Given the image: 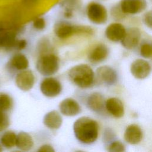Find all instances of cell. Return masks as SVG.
Returning <instances> with one entry per match:
<instances>
[{
  "label": "cell",
  "instance_id": "1",
  "mask_svg": "<svg viewBox=\"0 0 152 152\" xmlns=\"http://www.w3.org/2000/svg\"><path fill=\"white\" fill-rule=\"evenodd\" d=\"M99 129L97 122L88 116L79 118L73 125L75 137L80 142L86 144H91L96 141L99 135Z\"/></svg>",
  "mask_w": 152,
  "mask_h": 152
},
{
  "label": "cell",
  "instance_id": "2",
  "mask_svg": "<svg viewBox=\"0 0 152 152\" xmlns=\"http://www.w3.org/2000/svg\"><path fill=\"white\" fill-rule=\"evenodd\" d=\"M68 75L74 84L81 88L90 87L94 81L93 70L88 65L85 64H78L70 68Z\"/></svg>",
  "mask_w": 152,
  "mask_h": 152
},
{
  "label": "cell",
  "instance_id": "3",
  "mask_svg": "<svg viewBox=\"0 0 152 152\" xmlns=\"http://www.w3.org/2000/svg\"><path fill=\"white\" fill-rule=\"evenodd\" d=\"M54 33L58 38L65 39L76 34H91L93 30L89 26L73 25L67 21H60L55 24Z\"/></svg>",
  "mask_w": 152,
  "mask_h": 152
},
{
  "label": "cell",
  "instance_id": "4",
  "mask_svg": "<svg viewBox=\"0 0 152 152\" xmlns=\"http://www.w3.org/2000/svg\"><path fill=\"white\" fill-rule=\"evenodd\" d=\"M59 68V59L55 54L49 53L39 56L36 62L38 72L45 76H50L58 72Z\"/></svg>",
  "mask_w": 152,
  "mask_h": 152
},
{
  "label": "cell",
  "instance_id": "5",
  "mask_svg": "<svg viewBox=\"0 0 152 152\" xmlns=\"http://www.w3.org/2000/svg\"><path fill=\"white\" fill-rule=\"evenodd\" d=\"M86 15L90 22L97 25L106 23L108 18L106 8L103 4L96 1L90 2L87 4Z\"/></svg>",
  "mask_w": 152,
  "mask_h": 152
},
{
  "label": "cell",
  "instance_id": "6",
  "mask_svg": "<svg viewBox=\"0 0 152 152\" xmlns=\"http://www.w3.org/2000/svg\"><path fill=\"white\" fill-rule=\"evenodd\" d=\"M119 7L124 14L135 15L141 13L147 7V0H121Z\"/></svg>",
  "mask_w": 152,
  "mask_h": 152
},
{
  "label": "cell",
  "instance_id": "7",
  "mask_svg": "<svg viewBox=\"0 0 152 152\" xmlns=\"http://www.w3.org/2000/svg\"><path fill=\"white\" fill-rule=\"evenodd\" d=\"M42 93L48 97L58 96L62 91V85L59 81L53 77H46L42 80L40 85Z\"/></svg>",
  "mask_w": 152,
  "mask_h": 152
},
{
  "label": "cell",
  "instance_id": "8",
  "mask_svg": "<svg viewBox=\"0 0 152 152\" xmlns=\"http://www.w3.org/2000/svg\"><path fill=\"white\" fill-rule=\"evenodd\" d=\"M35 82L34 75L31 70L24 69L20 71L15 76V83L17 87L22 91L30 90Z\"/></svg>",
  "mask_w": 152,
  "mask_h": 152
},
{
  "label": "cell",
  "instance_id": "9",
  "mask_svg": "<svg viewBox=\"0 0 152 152\" xmlns=\"http://www.w3.org/2000/svg\"><path fill=\"white\" fill-rule=\"evenodd\" d=\"M131 74L137 79L146 78L151 72V65L148 62L142 59H137L133 61L130 66Z\"/></svg>",
  "mask_w": 152,
  "mask_h": 152
},
{
  "label": "cell",
  "instance_id": "10",
  "mask_svg": "<svg viewBox=\"0 0 152 152\" xmlns=\"http://www.w3.org/2000/svg\"><path fill=\"white\" fill-rule=\"evenodd\" d=\"M96 73L99 80L107 86L115 84L118 80V74L116 71L107 65L97 68Z\"/></svg>",
  "mask_w": 152,
  "mask_h": 152
},
{
  "label": "cell",
  "instance_id": "11",
  "mask_svg": "<svg viewBox=\"0 0 152 152\" xmlns=\"http://www.w3.org/2000/svg\"><path fill=\"white\" fill-rule=\"evenodd\" d=\"M141 37L140 30L137 27H131L126 30L125 35L121 40L122 45L126 49H132L138 44Z\"/></svg>",
  "mask_w": 152,
  "mask_h": 152
},
{
  "label": "cell",
  "instance_id": "12",
  "mask_svg": "<svg viewBox=\"0 0 152 152\" xmlns=\"http://www.w3.org/2000/svg\"><path fill=\"white\" fill-rule=\"evenodd\" d=\"M124 137L126 142L135 145L141 141L143 138V132L139 125L131 124L126 127L124 132Z\"/></svg>",
  "mask_w": 152,
  "mask_h": 152
},
{
  "label": "cell",
  "instance_id": "13",
  "mask_svg": "<svg viewBox=\"0 0 152 152\" xmlns=\"http://www.w3.org/2000/svg\"><path fill=\"white\" fill-rule=\"evenodd\" d=\"M61 113L66 116H74L81 112V107L79 103L72 98L64 99L59 105Z\"/></svg>",
  "mask_w": 152,
  "mask_h": 152
},
{
  "label": "cell",
  "instance_id": "14",
  "mask_svg": "<svg viewBox=\"0 0 152 152\" xmlns=\"http://www.w3.org/2000/svg\"><path fill=\"white\" fill-rule=\"evenodd\" d=\"M126 29L119 23H112L107 26L105 30V35L107 39L112 42L121 41L124 37Z\"/></svg>",
  "mask_w": 152,
  "mask_h": 152
},
{
  "label": "cell",
  "instance_id": "15",
  "mask_svg": "<svg viewBox=\"0 0 152 152\" xmlns=\"http://www.w3.org/2000/svg\"><path fill=\"white\" fill-rule=\"evenodd\" d=\"M105 107L113 117L122 118L125 113V108L122 102L117 97H110L105 102Z\"/></svg>",
  "mask_w": 152,
  "mask_h": 152
},
{
  "label": "cell",
  "instance_id": "16",
  "mask_svg": "<svg viewBox=\"0 0 152 152\" xmlns=\"http://www.w3.org/2000/svg\"><path fill=\"white\" fill-rule=\"evenodd\" d=\"M109 55L107 47L100 43L95 46L88 53V59L92 63H99L105 60Z\"/></svg>",
  "mask_w": 152,
  "mask_h": 152
},
{
  "label": "cell",
  "instance_id": "17",
  "mask_svg": "<svg viewBox=\"0 0 152 152\" xmlns=\"http://www.w3.org/2000/svg\"><path fill=\"white\" fill-rule=\"evenodd\" d=\"M44 125L50 129H59L62 124V118L57 110L48 112L43 117Z\"/></svg>",
  "mask_w": 152,
  "mask_h": 152
},
{
  "label": "cell",
  "instance_id": "18",
  "mask_svg": "<svg viewBox=\"0 0 152 152\" xmlns=\"http://www.w3.org/2000/svg\"><path fill=\"white\" fill-rule=\"evenodd\" d=\"M88 107L95 112H100L105 107V100L103 96L98 92L90 94L87 99Z\"/></svg>",
  "mask_w": 152,
  "mask_h": 152
},
{
  "label": "cell",
  "instance_id": "19",
  "mask_svg": "<svg viewBox=\"0 0 152 152\" xmlns=\"http://www.w3.org/2000/svg\"><path fill=\"white\" fill-rule=\"evenodd\" d=\"M34 145V141L31 136L27 132L22 131L17 135L15 146L22 151H28Z\"/></svg>",
  "mask_w": 152,
  "mask_h": 152
},
{
  "label": "cell",
  "instance_id": "20",
  "mask_svg": "<svg viewBox=\"0 0 152 152\" xmlns=\"http://www.w3.org/2000/svg\"><path fill=\"white\" fill-rule=\"evenodd\" d=\"M17 40L14 32L0 31V48L7 49L15 48Z\"/></svg>",
  "mask_w": 152,
  "mask_h": 152
},
{
  "label": "cell",
  "instance_id": "21",
  "mask_svg": "<svg viewBox=\"0 0 152 152\" xmlns=\"http://www.w3.org/2000/svg\"><path fill=\"white\" fill-rule=\"evenodd\" d=\"M10 65L14 69L22 71L26 69L29 65L28 60L27 57L22 53L14 55L10 60Z\"/></svg>",
  "mask_w": 152,
  "mask_h": 152
},
{
  "label": "cell",
  "instance_id": "22",
  "mask_svg": "<svg viewBox=\"0 0 152 152\" xmlns=\"http://www.w3.org/2000/svg\"><path fill=\"white\" fill-rule=\"evenodd\" d=\"M17 135L11 131L5 132L1 137V145L7 148H11L15 146Z\"/></svg>",
  "mask_w": 152,
  "mask_h": 152
},
{
  "label": "cell",
  "instance_id": "23",
  "mask_svg": "<svg viewBox=\"0 0 152 152\" xmlns=\"http://www.w3.org/2000/svg\"><path fill=\"white\" fill-rule=\"evenodd\" d=\"M12 99L7 93H0V110L6 112L10 110L12 106Z\"/></svg>",
  "mask_w": 152,
  "mask_h": 152
},
{
  "label": "cell",
  "instance_id": "24",
  "mask_svg": "<svg viewBox=\"0 0 152 152\" xmlns=\"http://www.w3.org/2000/svg\"><path fill=\"white\" fill-rule=\"evenodd\" d=\"M107 150L110 152H123L125 151V147L121 141H114L108 145Z\"/></svg>",
  "mask_w": 152,
  "mask_h": 152
},
{
  "label": "cell",
  "instance_id": "25",
  "mask_svg": "<svg viewBox=\"0 0 152 152\" xmlns=\"http://www.w3.org/2000/svg\"><path fill=\"white\" fill-rule=\"evenodd\" d=\"M141 55L147 59H150L152 56V46L148 43H143L140 48Z\"/></svg>",
  "mask_w": 152,
  "mask_h": 152
},
{
  "label": "cell",
  "instance_id": "26",
  "mask_svg": "<svg viewBox=\"0 0 152 152\" xmlns=\"http://www.w3.org/2000/svg\"><path fill=\"white\" fill-rule=\"evenodd\" d=\"M10 125V119L5 112L0 110V132L6 129Z\"/></svg>",
  "mask_w": 152,
  "mask_h": 152
},
{
  "label": "cell",
  "instance_id": "27",
  "mask_svg": "<svg viewBox=\"0 0 152 152\" xmlns=\"http://www.w3.org/2000/svg\"><path fill=\"white\" fill-rule=\"evenodd\" d=\"M46 21L43 17H37L33 21V26L37 30H42L46 27Z\"/></svg>",
  "mask_w": 152,
  "mask_h": 152
},
{
  "label": "cell",
  "instance_id": "28",
  "mask_svg": "<svg viewBox=\"0 0 152 152\" xmlns=\"http://www.w3.org/2000/svg\"><path fill=\"white\" fill-rule=\"evenodd\" d=\"M142 21L144 24L150 29L152 27V12L151 10L145 12L142 17Z\"/></svg>",
  "mask_w": 152,
  "mask_h": 152
},
{
  "label": "cell",
  "instance_id": "29",
  "mask_svg": "<svg viewBox=\"0 0 152 152\" xmlns=\"http://www.w3.org/2000/svg\"><path fill=\"white\" fill-rule=\"evenodd\" d=\"M37 151L39 152H54L55 150L53 147L49 144H43L40 147V148L37 150Z\"/></svg>",
  "mask_w": 152,
  "mask_h": 152
},
{
  "label": "cell",
  "instance_id": "30",
  "mask_svg": "<svg viewBox=\"0 0 152 152\" xmlns=\"http://www.w3.org/2000/svg\"><path fill=\"white\" fill-rule=\"evenodd\" d=\"M112 15L113 16V17H118L120 18L121 17L123 16V15H124V14L122 12L118 5V7H115L113 8V10L112 11Z\"/></svg>",
  "mask_w": 152,
  "mask_h": 152
},
{
  "label": "cell",
  "instance_id": "31",
  "mask_svg": "<svg viewBox=\"0 0 152 152\" xmlns=\"http://www.w3.org/2000/svg\"><path fill=\"white\" fill-rule=\"evenodd\" d=\"M27 46V42L24 39H21V40H17L15 49L18 50H22L24 49Z\"/></svg>",
  "mask_w": 152,
  "mask_h": 152
},
{
  "label": "cell",
  "instance_id": "32",
  "mask_svg": "<svg viewBox=\"0 0 152 152\" xmlns=\"http://www.w3.org/2000/svg\"><path fill=\"white\" fill-rule=\"evenodd\" d=\"M2 151V145H1V144H0V152Z\"/></svg>",
  "mask_w": 152,
  "mask_h": 152
}]
</instances>
